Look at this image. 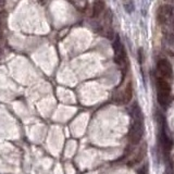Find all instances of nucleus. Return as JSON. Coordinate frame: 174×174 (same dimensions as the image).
Listing matches in <instances>:
<instances>
[{
    "mask_svg": "<svg viewBox=\"0 0 174 174\" xmlns=\"http://www.w3.org/2000/svg\"><path fill=\"white\" fill-rule=\"evenodd\" d=\"M172 13H173V8L170 4L161 6L158 9V12H157L158 22L160 24H167L170 21L171 17H172Z\"/></svg>",
    "mask_w": 174,
    "mask_h": 174,
    "instance_id": "20e7f679",
    "label": "nucleus"
},
{
    "mask_svg": "<svg viewBox=\"0 0 174 174\" xmlns=\"http://www.w3.org/2000/svg\"><path fill=\"white\" fill-rule=\"evenodd\" d=\"M123 7H124L125 11L127 13H132L134 11V9H135L133 0H123Z\"/></svg>",
    "mask_w": 174,
    "mask_h": 174,
    "instance_id": "6e6552de",
    "label": "nucleus"
},
{
    "mask_svg": "<svg viewBox=\"0 0 174 174\" xmlns=\"http://www.w3.org/2000/svg\"><path fill=\"white\" fill-rule=\"evenodd\" d=\"M157 71L160 78H164V80H170L173 76L172 65H171V63L167 59H161V60L158 61Z\"/></svg>",
    "mask_w": 174,
    "mask_h": 174,
    "instance_id": "7ed1b4c3",
    "label": "nucleus"
},
{
    "mask_svg": "<svg viewBox=\"0 0 174 174\" xmlns=\"http://www.w3.org/2000/svg\"><path fill=\"white\" fill-rule=\"evenodd\" d=\"M132 116H133V124H132L129 137V142L136 145L140 142L144 134V114L137 103L132 108Z\"/></svg>",
    "mask_w": 174,
    "mask_h": 174,
    "instance_id": "f257e3e1",
    "label": "nucleus"
},
{
    "mask_svg": "<svg viewBox=\"0 0 174 174\" xmlns=\"http://www.w3.org/2000/svg\"><path fill=\"white\" fill-rule=\"evenodd\" d=\"M114 54H115V62L120 65H125L126 63V52H125L124 46L121 44L120 39H116L113 44Z\"/></svg>",
    "mask_w": 174,
    "mask_h": 174,
    "instance_id": "39448f33",
    "label": "nucleus"
},
{
    "mask_svg": "<svg viewBox=\"0 0 174 174\" xmlns=\"http://www.w3.org/2000/svg\"><path fill=\"white\" fill-rule=\"evenodd\" d=\"M157 97L161 106H169L171 101V86L164 78H159L157 80Z\"/></svg>",
    "mask_w": 174,
    "mask_h": 174,
    "instance_id": "f03ea898",
    "label": "nucleus"
},
{
    "mask_svg": "<svg viewBox=\"0 0 174 174\" xmlns=\"http://www.w3.org/2000/svg\"><path fill=\"white\" fill-rule=\"evenodd\" d=\"M132 98H133V85H132V83L129 82V83H127L124 92H122V96H121V102L127 103L132 100Z\"/></svg>",
    "mask_w": 174,
    "mask_h": 174,
    "instance_id": "423d86ee",
    "label": "nucleus"
},
{
    "mask_svg": "<svg viewBox=\"0 0 174 174\" xmlns=\"http://www.w3.org/2000/svg\"><path fill=\"white\" fill-rule=\"evenodd\" d=\"M105 0H95L94 4H92V16L97 17L105 9Z\"/></svg>",
    "mask_w": 174,
    "mask_h": 174,
    "instance_id": "0eeeda50",
    "label": "nucleus"
}]
</instances>
